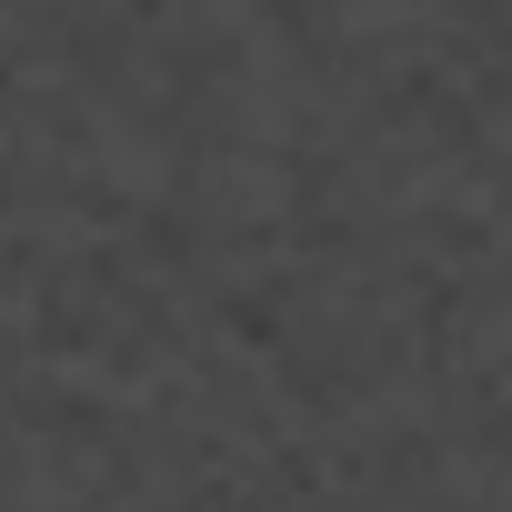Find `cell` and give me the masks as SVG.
<instances>
[]
</instances>
